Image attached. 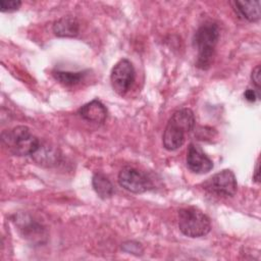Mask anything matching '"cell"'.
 Instances as JSON below:
<instances>
[{
	"label": "cell",
	"instance_id": "6da1fadb",
	"mask_svg": "<svg viewBox=\"0 0 261 261\" xmlns=\"http://www.w3.org/2000/svg\"><path fill=\"white\" fill-rule=\"evenodd\" d=\"M195 122L194 112L190 108L185 107L173 112L162 136L164 148L168 151L179 149L186 141L187 134L193 130Z\"/></svg>",
	"mask_w": 261,
	"mask_h": 261
},
{
	"label": "cell",
	"instance_id": "7a4b0ae2",
	"mask_svg": "<svg viewBox=\"0 0 261 261\" xmlns=\"http://www.w3.org/2000/svg\"><path fill=\"white\" fill-rule=\"evenodd\" d=\"M219 36V27L212 21L201 24L196 31L193 38V45L197 50L196 65L200 69L206 70L210 67Z\"/></svg>",
	"mask_w": 261,
	"mask_h": 261
},
{
	"label": "cell",
	"instance_id": "3957f363",
	"mask_svg": "<svg viewBox=\"0 0 261 261\" xmlns=\"http://www.w3.org/2000/svg\"><path fill=\"white\" fill-rule=\"evenodd\" d=\"M2 145L15 156H32L40 145V140L25 125H17L1 134Z\"/></svg>",
	"mask_w": 261,
	"mask_h": 261
},
{
	"label": "cell",
	"instance_id": "277c9868",
	"mask_svg": "<svg viewBox=\"0 0 261 261\" xmlns=\"http://www.w3.org/2000/svg\"><path fill=\"white\" fill-rule=\"evenodd\" d=\"M177 225L180 232L189 238L204 237L211 229L209 217L193 207L182 208L178 211Z\"/></svg>",
	"mask_w": 261,
	"mask_h": 261
},
{
	"label": "cell",
	"instance_id": "5b68a950",
	"mask_svg": "<svg viewBox=\"0 0 261 261\" xmlns=\"http://www.w3.org/2000/svg\"><path fill=\"white\" fill-rule=\"evenodd\" d=\"M118 184L134 194H143L153 188L151 179L144 172L132 166H124L120 169Z\"/></svg>",
	"mask_w": 261,
	"mask_h": 261
},
{
	"label": "cell",
	"instance_id": "8992f818",
	"mask_svg": "<svg viewBox=\"0 0 261 261\" xmlns=\"http://www.w3.org/2000/svg\"><path fill=\"white\" fill-rule=\"evenodd\" d=\"M135 75L136 73L134 65L128 59L122 58L117 61L114 64L110 74L113 90L120 96L124 95L132 87L135 81Z\"/></svg>",
	"mask_w": 261,
	"mask_h": 261
},
{
	"label": "cell",
	"instance_id": "52a82bcc",
	"mask_svg": "<svg viewBox=\"0 0 261 261\" xmlns=\"http://www.w3.org/2000/svg\"><path fill=\"white\" fill-rule=\"evenodd\" d=\"M204 187L209 192L219 196L231 197L237 192L238 184L234 173L230 169H223L208 178Z\"/></svg>",
	"mask_w": 261,
	"mask_h": 261
},
{
	"label": "cell",
	"instance_id": "ba28073f",
	"mask_svg": "<svg viewBox=\"0 0 261 261\" xmlns=\"http://www.w3.org/2000/svg\"><path fill=\"white\" fill-rule=\"evenodd\" d=\"M188 168L198 174L209 172L213 168L212 160L195 144H190L187 152Z\"/></svg>",
	"mask_w": 261,
	"mask_h": 261
},
{
	"label": "cell",
	"instance_id": "9c48e42d",
	"mask_svg": "<svg viewBox=\"0 0 261 261\" xmlns=\"http://www.w3.org/2000/svg\"><path fill=\"white\" fill-rule=\"evenodd\" d=\"M15 220L23 238L32 242L42 243V239L45 238V229L40 223L36 222L31 216L25 214H19Z\"/></svg>",
	"mask_w": 261,
	"mask_h": 261
},
{
	"label": "cell",
	"instance_id": "30bf717a",
	"mask_svg": "<svg viewBox=\"0 0 261 261\" xmlns=\"http://www.w3.org/2000/svg\"><path fill=\"white\" fill-rule=\"evenodd\" d=\"M79 115L90 122L103 123L107 117V108L98 99H94L89 103L83 105L79 111Z\"/></svg>",
	"mask_w": 261,
	"mask_h": 261
},
{
	"label": "cell",
	"instance_id": "8fae6325",
	"mask_svg": "<svg viewBox=\"0 0 261 261\" xmlns=\"http://www.w3.org/2000/svg\"><path fill=\"white\" fill-rule=\"evenodd\" d=\"M236 13L242 18L255 22L260 19V1L259 0H237L232 2Z\"/></svg>",
	"mask_w": 261,
	"mask_h": 261
},
{
	"label": "cell",
	"instance_id": "7c38bea8",
	"mask_svg": "<svg viewBox=\"0 0 261 261\" xmlns=\"http://www.w3.org/2000/svg\"><path fill=\"white\" fill-rule=\"evenodd\" d=\"M52 30L57 37L73 38L80 32V23L75 17L62 16L53 22Z\"/></svg>",
	"mask_w": 261,
	"mask_h": 261
},
{
	"label": "cell",
	"instance_id": "4fadbf2b",
	"mask_svg": "<svg viewBox=\"0 0 261 261\" xmlns=\"http://www.w3.org/2000/svg\"><path fill=\"white\" fill-rule=\"evenodd\" d=\"M32 157L38 164H40L42 166L51 167V166L56 165L59 162L60 154H59L58 150L56 148H54L53 146L40 142L38 149L32 155Z\"/></svg>",
	"mask_w": 261,
	"mask_h": 261
},
{
	"label": "cell",
	"instance_id": "5bb4252c",
	"mask_svg": "<svg viewBox=\"0 0 261 261\" xmlns=\"http://www.w3.org/2000/svg\"><path fill=\"white\" fill-rule=\"evenodd\" d=\"M92 186L96 194L103 200L109 199L114 193V188L111 181L101 172H96L92 178Z\"/></svg>",
	"mask_w": 261,
	"mask_h": 261
},
{
	"label": "cell",
	"instance_id": "9a60e30c",
	"mask_svg": "<svg viewBox=\"0 0 261 261\" xmlns=\"http://www.w3.org/2000/svg\"><path fill=\"white\" fill-rule=\"evenodd\" d=\"M52 74L57 82L68 87L80 84L86 75L85 71H64V70H54Z\"/></svg>",
	"mask_w": 261,
	"mask_h": 261
},
{
	"label": "cell",
	"instance_id": "2e32d148",
	"mask_svg": "<svg viewBox=\"0 0 261 261\" xmlns=\"http://www.w3.org/2000/svg\"><path fill=\"white\" fill-rule=\"evenodd\" d=\"M21 5L19 0H0L1 12H12L17 10Z\"/></svg>",
	"mask_w": 261,
	"mask_h": 261
},
{
	"label": "cell",
	"instance_id": "e0dca14e",
	"mask_svg": "<svg viewBox=\"0 0 261 261\" xmlns=\"http://www.w3.org/2000/svg\"><path fill=\"white\" fill-rule=\"evenodd\" d=\"M260 72H261V69H260V65H257L252 73H251V80H252V83L255 85L256 89H257V92L260 93V88H261V79H260Z\"/></svg>",
	"mask_w": 261,
	"mask_h": 261
},
{
	"label": "cell",
	"instance_id": "ac0fdd59",
	"mask_svg": "<svg viewBox=\"0 0 261 261\" xmlns=\"http://www.w3.org/2000/svg\"><path fill=\"white\" fill-rule=\"evenodd\" d=\"M129 245H127L126 243L123 245V249L124 251L126 252H130L133 254H142L140 252H143V249L141 248V244H138V243H135V242H128Z\"/></svg>",
	"mask_w": 261,
	"mask_h": 261
},
{
	"label": "cell",
	"instance_id": "d6986e66",
	"mask_svg": "<svg viewBox=\"0 0 261 261\" xmlns=\"http://www.w3.org/2000/svg\"><path fill=\"white\" fill-rule=\"evenodd\" d=\"M244 97L249 102H255L256 100H258L260 98V93L257 92V90L247 89L244 93Z\"/></svg>",
	"mask_w": 261,
	"mask_h": 261
},
{
	"label": "cell",
	"instance_id": "ffe728a7",
	"mask_svg": "<svg viewBox=\"0 0 261 261\" xmlns=\"http://www.w3.org/2000/svg\"><path fill=\"white\" fill-rule=\"evenodd\" d=\"M259 158H258V160H257V162H256V166H255V171H254V174H253V178H254V180L258 184L259 181H260V172H259Z\"/></svg>",
	"mask_w": 261,
	"mask_h": 261
}]
</instances>
